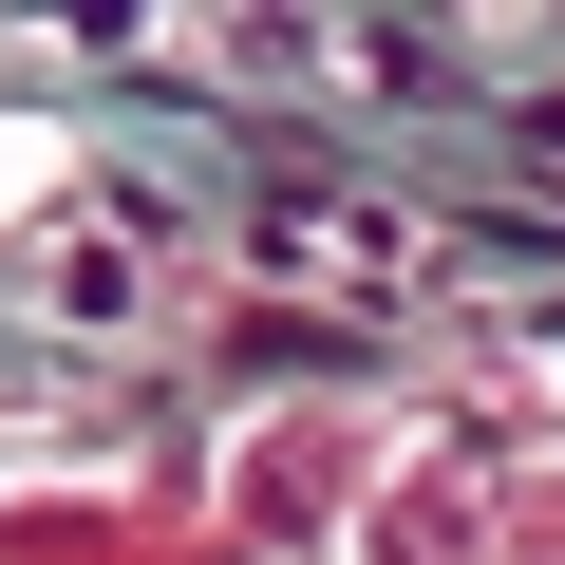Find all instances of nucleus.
<instances>
[{"mask_svg":"<svg viewBox=\"0 0 565 565\" xmlns=\"http://www.w3.org/2000/svg\"><path fill=\"white\" fill-rule=\"evenodd\" d=\"M396 452H415V434H396L377 396L245 415V434H226V546H245V565H321V546H359V490H377Z\"/></svg>","mask_w":565,"mask_h":565,"instance_id":"obj_1","label":"nucleus"},{"mask_svg":"<svg viewBox=\"0 0 565 565\" xmlns=\"http://www.w3.org/2000/svg\"><path fill=\"white\" fill-rule=\"evenodd\" d=\"M39 170H57V132H0V189H39Z\"/></svg>","mask_w":565,"mask_h":565,"instance_id":"obj_2","label":"nucleus"}]
</instances>
